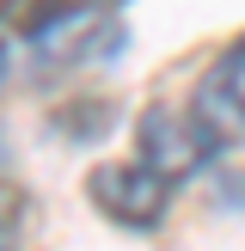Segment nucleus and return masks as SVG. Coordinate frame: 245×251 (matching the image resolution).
<instances>
[{"instance_id": "obj_2", "label": "nucleus", "mask_w": 245, "mask_h": 251, "mask_svg": "<svg viewBox=\"0 0 245 251\" xmlns=\"http://www.w3.org/2000/svg\"><path fill=\"white\" fill-rule=\"evenodd\" d=\"M86 190H92V202H98L104 221H117V227H129V233H153L159 221H166L178 184L159 178L141 159H110V166H98L92 178H86Z\"/></svg>"}, {"instance_id": "obj_4", "label": "nucleus", "mask_w": 245, "mask_h": 251, "mask_svg": "<svg viewBox=\"0 0 245 251\" xmlns=\"http://www.w3.org/2000/svg\"><path fill=\"white\" fill-rule=\"evenodd\" d=\"M74 6H104V12H117L122 0H74Z\"/></svg>"}, {"instance_id": "obj_1", "label": "nucleus", "mask_w": 245, "mask_h": 251, "mask_svg": "<svg viewBox=\"0 0 245 251\" xmlns=\"http://www.w3.org/2000/svg\"><path fill=\"white\" fill-rule=\"evenodd\" d=\"M220 147H227V141L208 129V117H202L196 104H190V110L147 104L141 123H135V159H141V166H153L159 178H172V184H184L190 172H202Z\"/></svg>"}, {"instance_id": "obj_5", "label": "nucleus", "mask_w": 245, "mask_h": 251, "mask_svg": "<svg viewBox=\"0 0 245 251\" xmlns=\"http://www.w3.org/2000/svg\"><path fill=\"white\" fill-rule=\"evenodd\" d=\"M6 61H12V55H6V37H0V86H6Z\"/></svg>"}, {"instance_id": "obj_3", "label": "nucleus", "mask_w": 245, "mask_h": 251, "mask_svg": "<svg viewBox=\"0 0 245 251\" xmlns=\"http://www.w3.org/2000/svg\"><path fill=\"white\" fill-rule=\"evenodd\" d=\"M196 110L208 117V129H215L220 141H245V37L202 74Z\"/></svg>"}]
</instances>
